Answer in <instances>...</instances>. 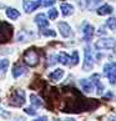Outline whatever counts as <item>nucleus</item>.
<instances>
[{
    "label": "nucleus",
    "mask_w": 116,
    "mask_h": 121,
    "mask_svg": "<svg viewBox=\"0 0 116 121\" xmlns=\"http://www.w3.org/2000/svg\"><path fill=\"white\" fill-rule=\"evenodd\" d=\"M30 102H31V105H34L35 107H40L43 105L41 100H40L36 95H34V94H31V95H30Z\"/></svg>",
    "instance_id": "obj_20"
},
{
    "label": "nucleus",
    "mask_w": 116,
    "mask_h": 121,
    "mask_svg": "<svg viewBox=\"0 0 116 121\" xmlns=\"http://www.w3.org/2000/svg\"><path fill=\"white\" fill-rule=\"evenodd\" d=\"M82 34H84V39H85V41H90L92 39L94 34H95V31H94V26L90 25L87 23V21H84L82 23Z\"/></svg>",
    "instance_id": "obj_8"
},
{
    "label": "nucleus",
    "mask_w": 116,
    "mask_h": 121,
    "mask_svg": "<svg viewBox=\"0 0 116 121\" xmlns=\"http://www.w3.org/2000/svg\"><path fill=\"white\" fill-rule=\"evenodd\" d=\"M64 74L65 73H64V70H62V69H56V70H54L50 75H49V79H50L51 81H59V80L62 79Z\"/></svg>",
    "instance_id": "obj_14"
},
{
    "label": "nucleus",
    "mask_w": 116,
    "mask_h": 121,
    "mask_svg": "<svg viewBox=\"0 0 116 121\" xmlns=\"http://www.w3.org/2000/svg\"><path fill=\"white\" fill-rule=\"evenodd\" d=\"M116 46V41L112 38H104L97 40L95 44V48L97 50H109V49H114Z\"/></svg>",
    "instance_id": "obj_5"
},
{
    "label": "nucleus",
    "mask_w": 116,
    "mask_h": 121,
    "mask_svg": "<svg viewBox=\"0 0 116 121\" xmlns=\"http://www.w3.org/2000/svg\"><path fill=\"white\" fill-rule=\"evenodd\" d=\"M96 11H97L99 15H109V14H111V13L114 11V9H112L111 5H109V4H105V5L100 6Z\"/></svg>",
    "instance_id": "obj_17"
},
{
    "label": "nucleus",
    "mask_w": 116,
    "mask_h": 121,
    "mask_svg": "<svg viewBox=\"0 0 116 121\" xmlns=\"http://www.w3.org/2000/svg\"><path fill=\"white\" fill-rule=\"evenodd\" d=\"M15 121H25V119H24V117H20V119H17V120H15Z\"/></svg>",
    "instance_id": "obj_31"
},
{
    "label": "nucleus",
    "mask_w": 116,
    "mask_h": 121,
    "mask_svg": "<svg viewBox=\"0 0 116 121\" xmlns=\"http://www.w3.org/2000/svg\"><path fill=\"white\" fill-rule=\"evenodd\" d=\"M90 80L92 81L94 86H95V89H96V92L99 94V95H101L102 91H104V86H102V84L100 81V75L99 74H94L90 78Z\"/></svg>",
    "instance_id": "obj_10"
},
{
    "label": "nucleus",
    "mask_w": 116,
    "mask_h": 121,
    "mask_svg": "<svg viewBox=\"0 0 116 121\" xmlns=\"http://www.w3.org/2000/svg\"><path fill=\"white\" fill-rule=\"evenodd\" d=\"M56 59L59 62H61L62 65H70V62H71V56L68 55V54L64 52V51H61L59 55H57Z\"/></svg>",
    "instance_id": "obj_16"
},
{
    "label": "nucleus",
    "mask_w": 116,
    "mask_h": 121,
    "mask_svg": "<svg viewBox=\"0 0 116 121\" xmlns=\"http://www.w3.org/2000/svg\"><path fill=\"white\" fill-rule=\"evenodd\" d=\"M80 85H81V87H82V90L85 91V92H92L94 90H95V86H94V84L90 79H82V80H80Z\"/></svg>",
    "instance_id": "obj_11"
},
{
    "label": "nucleus",
    "mask_w": 116,
    "mask_h": 121,
    "mask_svg": "<svg viewBox=\"0 0 116 121\" xmlns=\"http://www.w3.org/2000/svg\"><path fill=\"white\" fill-rule=\"evenodd\" d=\"M104 73L107 76L111 85H116V64L114 62H107L104 66Z\"/></svg>",
    "instance_id": "obj_6"
},
{
    "label": "nucleus",
    "mask_w": 116,
    "mask_h": 121,
    "mask_svg": "<svg viewBox=\"0 0 116 121\" xmlns=\"http://www.w3.org/2000/svg\"><path fill=\"white\" fill-rule=\"evenodd\" d=\"M40 5H41V0H24L23 1L24 10L28 13V14L33 13L34 10H36Z\"/></svg>",
    "instance_id": "obj_7"
},
{
    "label": "nucleus",
    "mask_w": 116,
    "mask_h": 121,
    "mask_svg": "<svg viewBox=\"0 0 116 121\" xmlns=\"http://www.w3.org/2000/svg\"><path fill=\"white\" fill-rule=\"evenodd\" d=\"M57 26H59V30H60V34L62 38H70L71 36V28L69 24L64 23V21H61V23L57 24Z\"/></svg>",
    "instance_id": "obj_9"
},
{
    "label": "nucleus",
    "mask_w": 116,
    "mask_h": 121,
    "mask_svg": "<svg viewBox=\"0 0 116 121\" xmlns=\"http://www.w3.org/2000/svg\"><path fill=\"white\" fill-rule=\"evenodd\" d=\"M40 35H43V36H52V38H55L56 36V33L54 30H51V29H40Z\"/></svg>",
    "instance_id": "obj_21"
},
{
    "label": "nucleus",
    "mask_w": 116,
    "mask_h": 121,
    "mask_svg": "<svg viewBox=\"0 0 116 121\" xmlns=\"http://www.w3.org/2000/svg\"><path fill=\"white\" fill-rule=\"evenodd\" d=\"M6 16L11 20H16V19H19V16H20V11L16 10L15 8H8L6 9Z\"/></svg>",
    "instance_id": "obj_18"
},
{
    "label": "nucleus",
    "mask_w": 116,
    "mask_h": 121,
    "mask_svg": "<svg viewBox=\"0 0 116 121\" xmlns=\"http://www.w3.org/2000/svg\"><path fill=\"white\" fill-rule=\"evenodd\" d=\"M0 116H1L3 119H9L11 116V114L9 112V111H6V110H4L1 106H0Z\"/></svg>",
    "instance_id": "obj_25"
},
{
    "label": "nucleus",
    "mask_w": 116,
    "mask_h": 121,
    "mask_svg": "<svg viewBox=\"0 0 116 121\" xmlns=\"http://www.w3.org/2000/svg\"><path fill=\"white\" fill-rule=\"evenodd\" d=\"M77 4H79V6L81 8V9H85L87 6V0H76Z\"/></svg>",
    "instance_id": "obj_28"
},
{
    "label": "nucleus",
    "mask_w": 116,
    "mask_h": 121,
    "mask_svg": "<svg viewBox=\"0 0 116 121\" xmlns=\"http://www.w3.org/2000/svg\"><path fill=\"white\" fill-rule=\"evenodd\" d=\"M79 64V51L77 50H74L73 52V56H71V62H70V66H75Z\"/></svg>",
    "instance_id": "obj_23"
},
{
    "label": "nucleus",
    "mask_w": 116,
    "mask_h": 121,
    "mask_svg": "<svg viewBox=\"0 0 116 121\" xmlns=\"http://www.w3.org/2000/svg\"><path fill=\"white\" fill-rule=\"evenodd\" d=\"M14 28L6 21H0V44H6L13 39Z\"/></svg>",
    "instance_id": "obj_2"
},
{
    "label": "nucleus",
    "mask_w": 116,
    "mask_h": 121,
    "mask_svg": "<svg viewBox=\"0 0 116 121\" xmlns=\"http://www.w3.org/2000/svg\"><path fill=\"white\" fill-rule=\"evenodd\" d=\"M60 9H61V13L64 16H69L74 13V6L71 4H68V3H62L60 5Z\"/></svg>",
    "instance_id": "obj_13"
},
{
    "label": "nucleus",
    "mask_w": 116,
    "mask_h": 121,
    "mask_svg": "<svg viewBox=\"0 0 116 121\" xmlns=\"http://www.w3.org/2000/svg\"><path fill=\"white\" fill-rule=\"evenodd\" d=\"M34 121H47V117H46V116H41V117H38V119H35Z\"/></svg>",
    "instance_id": "obj_29"
},
{
    "label": "nucleus",
    "mask_w": 116,
    "mask_h": 121,
    "mask_svg": "<svg viewBox=\"0 0 116 121\" xmlns=\"http://www.w3.org/2000/svg\"><path fill=\"white\" fill-rule=\"evenodd\" d=\"M106 26H107L109 29L116 31V17H109V19L106 20Z\"/></svg>",
    "instance_id": "obj_22"
},
{
    "label": "nucleus",
    "mask_w": 116,
    "mask_h": 121,
    "mask_svg": "<svg viewBox=\"0 0 116 121\" xmlns=\"http://www.w3.org/2000/svg\"><path fill=\"white\" fill-rule=\"evenodd\" d=\"M111 121H116V116H114V117L111 119Z\"/></svg>",
    "instance_id": "obj_33"
},
{
    "label": "nucleus",
    "mask_w": 116,
    "mask_h": 121,
    "mask_svg": "<svg viewBox=\"0 0 116 121\" xmlns=\"http://www.w3.org/2000/svg\"><path fill=\"white\" fill-rule=\"evenodd\" d=\"M26 74V69L24 68V66L21 65H15L14 68H13V76H14L15 79L17 78H21L23 75Z\"/></svg>",
    "instance_id": "obj_15"
},
{
    "label": "nucleus",
    "mask_w": 116,
    "mask_h": 121,
    "mask_svg": "<svg viewBox=\"0 0 116 121\" xmlns=\"http://www.w3.org/2000/svg\"><path fill=\"white\" fill-rule=\"evenodd\" d=\"M35 23L38 24L39 29H44V28H47L49 20H47V17L44 14H38L36 16H35Z\"/></svg>",
    "instance_id": "obj_12"
},
{
    "label": "nucleus",
    "mask_w": 116,
    "mask_h": 121,
    "mask_svg": "<svg viewBox=\"0 0 116 121\" xmlns=\"http://www.w3.org/2000/svg\"><path fill=\"white\" fill-rule=\"evenodd\" d=\"M100 1H101V0H95V1H94V3H95V4H99Z\"/></svg>",
    "instance_id": "obj_32"
},
{
    "label": "nucleus",
    "mask_w": 116,
    "mask_h": 121,
    "mask_svg": "<svg viewBox=\"0 0 116 121\" xmlns=\"http://www.w3.org/2000/svg\"><path fill=\"white\" fill-rule=\"evenodd\" d=\"M24 111H25L28 115H31V116H35V115H36V110H35L34 107H26Z\"/></svg>",
    "instance_id": "obj_27"
},
{
    "label": "nucleus",
    "mask_w": 116,
    "mask_h": 121,
    "mask_svg": "<svg viewBox=\"0 0 116 121\" xmlns=\"http://www.w3.org/2000/svg\"><path fill=\"white\" fill-rule=\"evenodd\" d=\"M56 3V0H41V5L43 6H51Z\"/></svg>",
    "instance_id": "obj_26"
},
{
    "label": "nucleus",
    "mask_w": 116,
    "mask_h": 121,
    "mask_svg": "<svg viewBox=\"0 0 116 121\" xmlns=\"http://www.w3.org/2000/svg\"><path fill=\"white\" fill-rule=\"evenodd\" d=\"M23 60L26 65L31 66V68H35V66L39 65V62H40V52L38 51V49L30 48V49L24 51Z\"/></svg>",
    "instance_id": "obj_1"
},
{
    "label": "nucleus",
    "mask_w": 116,
    "mask_h": 121,
    "mask_svg": "<svg viewBox=\"0 0 116 121\" xmlns=\"http://www.w3.org/2000/svg\"><path fill=\"white\" fill-rule=\"evenodd\" d=\"M56 121H61V120H56ZM64 121H75L74 119H66V120H64Z\"/></svg>",
    "instance_id": "obj_30"
},
{
    "label": "nucleus",
    "mask_w": 116,
    "mask_h": 121,
    "mask_svg": "<svg viewBox=\"0 0 116 121\" xmlns=\"http://www.w3.org/2000/svg\"><path fill=\"white\" fill-rule=\"evenodd\" d=\"M25 101H26L25 100V91L21 90V89H16L11 94L9 105L14 106V107H21V106H24Z\"/></svg>",
    "instance_id": "obj_3"
},
{
    "label": "nucleus",
    "mask_w": 116,
    "mask_h": 121,
    "mask_svg": "<svg viewBox=\"0 0 116 121\" xmlns=\"http://www.w3.org/2000/svg\"><path fill=\"white\" fill-rule=\"evenodd\" d=\"M57 15H59V13H57V10H56L55 8H51L50 10H49V13H47L49 19H51V20H55L56 17H57Z\"/></svg>",
    "instance_id": "obj_24"
},
{
    "label": "nucleus",
    "mask_w": 116,
    "mask_h": 121,
    "mask_svg": "<svg viewBox=\"0 0 116 121\" xmlns=\"http://www.w3.org/2000/svg\"><path fill=\"white\" fill-rule=\"evenodd\" d=\"M9 65H10V62H9L8 59H3L1 61H0V73H1V75H5Z\"/></svg>",
    "instance_id": "obj_19"
},
{
    "label": "nucleus",
    "mask_w": 116,
    "mask_h": 121,
    "mask_svg": "<svg viewBox=\"0 0 116 121\" xmlns=\"http://www.w3.org/2000/svg\"><path fill=\"white\" fill-rule=\"evenodd\" d=\"M94 64H95V59H94V54L90 46L85 48V60H84V66L82 70L84 71H90L94 68Z\"/></svg>",
    "instance_id": "obj_4"
}]
</instances>
